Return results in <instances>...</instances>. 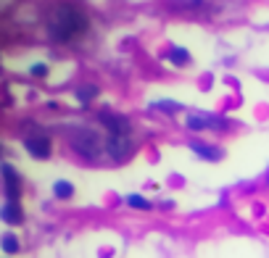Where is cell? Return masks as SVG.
I'll use <instances>...</instances> for the list:
<instances>
[{"label":"cell","mask_w":269,"mask_h":258,"mask_svg":"<svg viewBox=\"0 0 269 258\" xmlns=\"http://www.w3.org/2000/svg\"><path fill=\"white\" fill-rule=\"evenodd\" d=\"M153 108H156V111H164V113H177L182 105H180V103H172V100H158V103H153Z\"/></svg>","instance_id":"cell-15"},{"label":"cell","mask_w":269,"mask_h":258,"mask_svg":"<svg viewBox=\"0 0 269 258\" xmlns=\"http://www.w3.org/2000/svg\"><path fill=\"white\" fill-rule=\"evenodd\" d=\"M132 150H135V145H132L130 135H109V140H106V153H109V158H111L114 163H124L127 158L132 156Z\"/></svg>","instance_id":"cell-4"},{"label":"cell","mask_w":269,"mask_h":258,"mask_svg":"<svg viewBox=\"0 0 269 258\" xmlns=\"http://www.w3.org/2000/svg\"><path fill=\"white\" fill-rule=\"evenodd\" d=\"M24 148H27V153H29L32 158H48V156H50V150H53L50 137H48V135H42V132H37V135H27V137H24Z\"/></svg>","instance_id":"cell-6"},{"label":"cell","mask_w":269,"mask_h":258,"mask_svg":"<svg viewBox=\"0 0 269 258\" xmlns=\"http://www.w3.org/2000/svg\"><path fill=\"white\" fill-rule=\"evenodd\" d=\"M190 150L198 156V158H203V161H219L222 158V150L217 145H206V143H190Z\"/></svg>","instance_id":"cell-9"},{"label":"cell","mask_w":269,"mask_h":258,"mask_svg":"<svg viewBox=\"0 0 269 258\" xmlns=\"http://www.w3.org/2000/svg\"><path fill=\"white\" fill-rule=\"evenodd\" d=\"M185 126H188L190 132H203V129H219V132H225L232 124L227 119H222V116H211V113H188Z\"/></svg>","instance_id":"cell-3"},{"label":"cell","mask_w":269,"mask_h":258,"mask_svg":"<svg viewBox=\"0 0 269 258\" xmlns=\"http://www.w3.org/2000/svg\"><path fill=\"white\" fill-rule=\"evenodd\" d=\"M127 206H132V208H143V211H150L153 206H150V201H145V198H140V195H127Z\"/></svg>","instance_id":"cell-14"},{"label":"cell","mask_w":269,"mask_h":258,"mask_svg":"<svg viewBox=\"0 0 269 258\" xmlns=\"http://www.w3.org/2000/svg\"><path fill=\"white\" fill-rule=\"evenodd\" d=\"M69 137V145L74 148V153H79L85 161L90 163H100L106 158V143H103V137L95 132V129H85V126H77L72 132L66 135Z\"/></svg>","instance_id":"cell-2"},{"label":"cell","mask_w":269,"mask_h":258,"mask_svg":"<svg viewBox=\"0 0 269 258\" xmlns=\"http://www.w3.org/2000/svg\"><path fill=\"white\" fill-rule=\"evenodd\" d=\"M45 74H48V66L45 63H34L32 66V77H45Z\"/></svg>","instance_id":"cell-16"},{"label":"cell","mask_w":269,"mask_h":258,"mask_svg":"<svg viewBox=\"0 0 269 258\" xmlns=\"http://www.w3.org/2000/svg\"><path fill=\"white\" fill-rule=\"evenodd\" d=\"M95 98H98V87H95V85H85V87L77 90V100H79L82 105H90Z\"/></svg>","instance_id":"cell-10"},{"label":"cell","mask_w":269,"mask_h":258,"mask_svg":"<svg viewBox=\"0 0 269 258\" xmlns=\"http://www.w3.org/2000/svg\"><path fill=\"white\" fill-rule=\"evenodd\" d=\"M98 119H100V124H106L109 135H130V129H132L130 119H127V116H122V113L100 111V113H98Z\"/></svg>","instance_id":"cell-7"},{"label":"cell","mask_w":269,"mask_h":258,"mask_svg":"<svg viewBox=\"0 0 269 258\" xmlns=\"http://www.w3.org/2000/svg\"><path fill=\"white\" fill-rule=\"evenodd\" d=\"M167 58H169V63H174V66H185V63H190V53L185 50V48H172V50L167 53Z\"/></svg>","instance_id":"cell-11"},{"label":"cell","mask_w":269,"mask_h":258,"mask_svg":"<svg viewBox=\"0 0 269 258\" xmlns=\"http://www.w3.org/2000/svg\"><path fill=\"white\" fill-rule=\"evenodd\" d=\"M0 174H3V195H6V201L19 203V198H21V177H19V171L6 161L3 166H0Z\"/></svg>","instance_id":"cell-5"},{"label":"cell","mask_w":269,"mask_h":258,"mask_svg":"<svg viewBox=\"0 0 269 258\" xmlns=\"http://www.w3.org/2000/svg\"><path fill=\"white\" fill-rule=\"evenodd\" d=\"M0 219L6 221V224H21L24 221V214H21V206L19 203H11L6 201L3 208H0Z\"/></svg>","instance_id":"cell-8"},{"label":"cell","mask_w":269,"mask_h":258,"mask_svg":"<svg viewBox=\"0 0 269 258\" xmlns=\"http://www.w3.org/2000/svg\"><path fill=\"white\" fill-rule=\"evenodd\" d=\"M87 32V16L74 6H56L48 14V34L53 42H72Z\"/></svg>","instance_id":"cell-1"},{"label":"cell","mask_w":269,"mask_h":258,"mask_svg":"<svg viewBox=\"0 0 269 258\" xmlns=\"http://www.w3.org/2000/svg\"><path fill=\"white\" fill-rule=\"evenodd\" d=\"M0 245H3V253H8V255L19 253V240H16V234H14V232H6V234H3V240H0Z\"/></svg>","instance_id":"cell-12"},{"label":"cell","mask_w":269,"mask_h":258,"mask_svg":"<svg viewBox=\"0 0 269 258\" xmlns=\"http://www.w3.org/2000/svg\"><path fill=\"white\" fill-rule=\"evenodd\" d=\"M53 195L61 198V201H66V198L74 195V184H72V182H56V184H53Z\"/></svg>","instance_id":"cell-13"}]
</instances>
